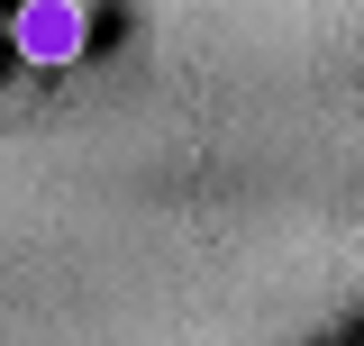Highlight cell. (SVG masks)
Here are the masks:
<instances>
[{
    "instance_id": "cell-1",
    "label": "cell",
    "mask_w": 364,
    "mask_h": 346,
    "mask_svg": "<svg viewBox=\"0 0 364 346\" xmlns=\"http://www.w3.org/2000/svg\"><path fill=\"white\" fill-rule=\"evenodd\" d=\"M9 46H18L28 64H73V55L91 46L82 0H18V19H9Z\"/></svg>"
}]
</instances>
